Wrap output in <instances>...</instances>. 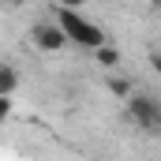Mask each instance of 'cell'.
Segmentation results:
<instances>
[{
  "label": "cell",
  "mask_w": 161,
  "mask_h": 161,
  "mask_svg": "<svg viewBox=\"0 0 161 161\" xmlns=\"http://www.w3.org/2000/svg\"><path fill=\"white\" fill-rule=\"evenodd\" d=\"M56 4H60V8H82L86 0H56Z\"/></svg>",
  "instance_id": "7"
},
{
  "label": "cell",
  "mask_w": 161,
  "mask_h": 161,
  "mask_svg": "<svg viewBox=\"0 0 161 161\" xmlns=\"http://www.w3.org/2000/svg\"><path fill=\"white\" fill-rule=\"evenodd\" d=\"M127 113H131V120L139 124L142 131L161 127V105H158V97H150V94H127Z\"/></svg>",
  "instance_id": "2"
},
{
  "label": "cell",
  "mask_w": 161,
  "mask_h": 161,
  "mask_svg": "<svg viewBox=\"0 0 161 161\" xmlns=\"http://www.w3.org/2000/svg\"><path fill=\"white\" fill-rule=\"evenodd\" d=\"M30 38H34V45H38L41 53H60V49L68 45V38H64V30L56 26V19H53V23H38Z\"/></svg>",
  "instance_id": "3"
},
{
  "label": "cell",
  "mask_w": 161,
  "mask_h": 161,
  "mask_svg": "<svg viewBox=\"0 0 161 161\" xmlns=\"http://www.w3.org/2000/svg\"><path fill=\"white\" fill-rule=\"evenodd\" d=\"M90 53H94V60H97L101 68H109V71H113V68L120 64V53H116V49H113L109 41H101V45H97V49H90Z\"/></svg>",
  "instance_id": "5"
},
{
  "label": "cell",
  "mask_w": 161,
  "mask_h": 161,
  "mask_svg": "<svg viewBox=\"0 0 161 161\" xmlns=\"http://www.w3.org/2000/svg\"><path fill=\"white\" fill-rule=\"evenodd\" d=\"M19 90V71L11 64H0V97H15Z\"/></svg>",
  "instance_id": "4"
},
{
  "label": "cell",
  "mask_w": 161,
  "mask_h": 161,
  "mask_svg": "<svg viewBox=\"0 0 161 161\" xmlns=\"http://www.w3.org/2000/svg\"><path fill=\"white\" fill-rule=\"evenodd\" d=\"M8 116H11V97H0V127L8 124Z\"/></svg>",
  "instance_id": "6"
},
{
  "label": "cell",
  "mask_w": 161,
  "mask_h": 161,
  "mask_svg": "<svg viewBox=\"0 0 161 161\" xmlns=\"http://www.w3.org/2000/svg\"><path fill=\"white\" fill-rule=\"evenodd\" d=\"M56 26L64 30V38L71 45H79V49H97L101 41H109L97 23H90V19L79 15V8H60L56 4Z\"/></svg>",
  "instance_id": "1"
}]
</instances>
